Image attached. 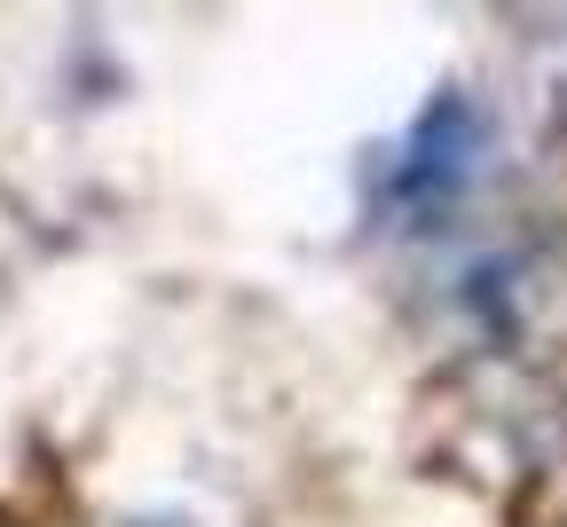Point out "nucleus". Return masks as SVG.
<instances>
[{
  "mask_svg": "<svg viewBox=\"0 0 567 527\" xmlns=\"http://www.w3.org/2000/svg\"><path fill=\"white\" fill-rule=\"evenodd\" d=\"M481 149H488V118L473 95H434L417 111L410 142L394 149L386 166V197L402 213H425V205H450L473 174H481Z\"/></svg>",
  "mask_w": 567,
  "mask_h": 527,
  "instance_id": "nucleus-1",
  "label": "nucleus"
}]
</instances>
